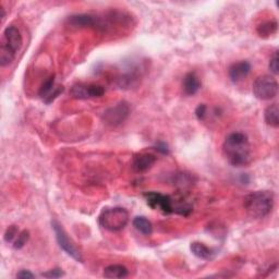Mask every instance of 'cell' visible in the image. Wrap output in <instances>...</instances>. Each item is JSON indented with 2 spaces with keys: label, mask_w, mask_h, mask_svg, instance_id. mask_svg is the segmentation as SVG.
<instances>
[{
  "label": "cell",
  "mask_w": 279,
  "mask_h": 279,
  "mask_svg": "<svg viewBox=\"0 0 279 279\" xmlns=\"http://www.w3.org/2000/svg\"><path fill=\"white\" fill-rule=\"evenodd\" d=\"M42 276L46 277V278H60L64 276V271L60 268H53V269L46 271V273H43Z\"/></svg>",
  "instance_id": "603a6c76"
},
{
  "label": "cell",
  "mask_w": 279,
  "mask_h": 279,
  "mask_svg": "<svg viewBox=\"0 0 279 279\" xmlns=\"http://www.w3.org/2000/svg\"><path fill=\"white\" fill-rule=\"evenodd\" d=\"M30 239V233L28 230H22V231H20L18 237L16 238V240L15 242L12 243V247L19 250V249H22L26 243H28Z\"/></svg>",
  "instance_id": "ffe728a7"
},
{
  "label": "cell",
  "mask_w": 279,
  "mask_h": 279,
  "mask_svg": "<svg viewBox=\"0 0 279 279\" xmlns=\"http://www.w3.org/2000/svg\"><path fill=\"white\" fill-rule=\"evenodd\" d=\"M190 250H191L192 254L194 256L199 257V258H201V260H204V261L212 260V258L216 254V252L213 249H210L207 246H205L204 243L197 242V241L191 243V246H190Z\"/></svg>",
  "instance_id": "4fadbf2b"
},
{
  "label": "cell",
  "mask_w": 279,
  "mask_h": 279,
  "mask_svg": "<svg viewBox=\"0 0 279 279\" xmlns=\"http://www.w3.org/2000/svg\"><path fill=\"white\" fill-rule=\"evenodd\" d=\"M269 70L271 73H274L275 76H277L278 74V51L276 50L274 53H273V56L270 57V60H269Z\"/></svg>",
  "instance_id": "7402d4cb"
},
{
  "label": "cell",
  "mask_w": 279,
  "mask_h": 279,
  "mask_svg": "<svg viewBox=\"0 0 279 279\" xmlns=\"http://www.w3.org/2000/svg\"><path fill=\"white\" fill-rule=\"evenodd\" d=\"M156 149L161 154H168V147L165 143H158L157 146H156Z\"/></svg>",
  "instance_id": "484cf974"
},
{
  "label": "cell",
  "mask_w": 279,
  "mask_h": 279,
  "mask_svg": "<svg viewBox=\"0 0 279 279\" xmlns=\"http://www.w3.org/2000/svg\"><path fill=\"white\" fill-rule=\"evenodd\" d=\"M129 222V213L126 208L110 207L105 208L98 216V224L104 229L116 233L125 229Z\"/></svg>",
  "instance_id": "277c9868"
},
{
  "label": "cell",
  "mask_w": 279,
  "mask_h": 279,
  "mask_svg": "<svg viewBox=\"0 0 279 279\" xmlns=\"http://www.w3.org/2000/svg\"><path fill=\"white\" fill-rule=\"evenodd\" d=\"M104 93H105V88L98 84L79 83V84H74L70 90V95L76 99L101 97L104 95Z\"/></svg>",
  "instance_id": "9c48e42d"
},
{
  "label": "cell",
  "mask_w": 279,
  "mask_h": 279,
  "mask_svg": "<svg viewBox=\"0 0 279 279\" xmlns=\"http://www.w3.org/2000/svg\"><path fill=\"white\" fill-rule=\"evenodd\" d=\"M19 228L17 226H10L7 228L6 233H5V241L7 243H13L16 240V238L19 235Z\"/></svg>",
  "instance_id": "44dd1931"
},
{
  "label": "cell",
  "mask_w": 279,
  "mask_h": 279,
  "mask_svg": "<svg viewBox=\"0 0 279 279\" xmlns=\"http://www.w3.org/2000/svg\"><path fill=\"white\" fill-rule=\"evenodd\" d=\"M206 110H207V107L204 104H201V105L197 106V108L195 109L196 118L199 120H203L204 117H205V115H206Z\"/></svg>",
  "instance_id": "cb8c5ba5"
},
{
  "label": "cell",
  "mask_w": 279,
  "mask_h": 279,
  "mask_svg": "<svg viewBox=\"0 0 279 279\" xmlns=\"http://www.w3.org/2000/svg\"><path fill=\"white\" fill-rule=\"evenodd\" d=\"M133 227L137 229L139 233L144 236H149L153 233V225L149 221L146 217L144 216H138L135 217L132 221Z\"/></svg>",
  "instance_id": "2e32d148"
},
{
  "label": "cell",
  "mask_w": 279,
  "mask_h": 279,
  "mask_svg": "<svg viewBox=\"0 0 279 279\" xmlns=\"http://www.w3.org/2000/svg\"><path fill=\"white\" fill-rule=\"evenodd\" d=\"M274 194L270 191H255L244 197V208L253 218H264L273 209Z\"/></svg>",
  "instance_id": "3957f363"
},
{
  "label": "cell",
  "mask_w": 279,
  "mask_h": 279,
  "mask_svg": "<svg viewBox=\"0 0 279 279\" xmlns=\"http://www.w3.org/2000/svg\"><path fill=\"white\" fill-rule=\"evenodd\" d=\"M251 71V65L248 61H239L229 68V78L234 83L246 79Z\"/></svg>",
  "instance_id": "8fae6325"
},
{
  "label": "cell",
  "mask_w": 279,
  "mask_h": 279,
  "mask_svg": "<svg viewBox=\"0 0 279 279\" xmlns=\"http://www.w3.org/2000/svg\"><path fill=\"white\" fill-rule=\"evenodd\" d=\"M56 90L57 87H55V76H50L43 83V85L40 86L38 95L44 99L46 104H48L50 97L52 96V94L56 92Z\"/></svg>",
  "instance_id": "9a60e30c"
},
{
  "label": "cell",
  "mask_w": 279,
  "mask_h": 279,
  "mask_svg": "<svg viewBox=\"0 0 279 279\" xmlns=\"http://www.w3.org/2000/svg\"><path fill=\"white\" fill-rule=\"evenodd\" d=\"M22 44L23 39L21 32L17 26H7L3 33L2 45H0V65L2 67L10 65L16 59Z\"/></svg>",
  "instance_id": "7a4b0ae2"
},
{
  "label": "cell",
  "mask_w": 279,
  "mask_h": 279,
  "mask_svg": "<svg viewBox=\"0 0 279 279\" xmlns=\"http://www.w3.org/2000/svg\"><path fill=\"white\" fill-rule=\"evenodd\" d=\"M129 114H130V106L127 101H120L117 105L108 108L103 115V119L107 125L117 127L128 118Z\"/></svg>",
  "instance_id": "ba28073f"
},
{
  "label": "cell",
  "mask_w": 279,
  "mask_h": 279,
  "mask_svg": "<svg viewBox=\"0 0 279 279\" xmlns=\"http://www.w3.org/2000/svg\"><path fill=\"white\" fill-rule=\"evenodd\" d=\"M200 88H201V81L196 77V74L193 72L187 73L185 78H183V82H182L183 93L188 95V96H192V95H195L197 92H199Z\"/></svg>",
  "instance_id": "7c38bea8"
},
{
  "label": "cell",
  "mask_w": 279,
  "mask_h": 279,
  "mask_svg": "<svg viewBox=\"0 0 279 279\" xmlns=\"http://www.w3.org/2000/svg\"><path fill=\"white\" fill-rule=\"evenodd\" d=\"M147 205L153 209H159L164 214H173L174 210V199L169 195H164L158 192H146L144 193Z\"/></svg>",
  "instance_id": "52a82bcc"
},
{
  "label": "cell",
  "mask_w": 279,
  "mask_h": 279,
  "mask_svg": "<svg viewBox=\"0 0 279 279\" xmlns=\"http://www.w3.org/2000/svg\"><path fill=\"white\" fill-rule=\"evenodd\" d=\"M278 105L273 104L269 105L264 111V119L265 122L271 128H278L279 126V118H278Z\"/></svg>",
  "instance_id": "e0dca14e"
},
{
  "label": "cell",
  "mask_w": 279,
  "mask_h": 279,
  "mask_svg": "<svg viewBox=\"0 0 279 279\" xmlns=\"http://www.w3.org/2000/svg\"><path fill=\"white\" fill-rule=\"evenodd\" d=\"M35 277V275H34L33 273H31L30 270H25V269H22V270H20L19 273L17 274V278H34Z\"/></svg>",
  "instance_id": "d4e9b609"
},
{
  "label": "cell",
  "mask_w": 279,
  "mask_h": 279,
  "mask_svg": "<svg viewBox=\"0 0 279 279\" xmlns=\"http://www.w3.org/2000/svg\"><path fill=\"white\" fill-rule=\"evenodd\" d=\"M277 22L276 21H267L257 26V34L263 38H267L277 32Z\"/></svg>",
  "instance_id": "d6986e66"
},
{
  "label": "cell",
  "mask_w": 279,
  "mask_h": 279,
  "mask_svg": "<svg viewBox=\"0 0 279 279\" xmlns=\"http://www.w3.org/2000/svg\"><path fill=\"white\" fill-rule=\"evenodd\" d=\"M157 160L156 156L149 153H140L133 157L132 167L134 172L137 173H145L148 169H151L153 165Z\"/></svg>",
  "instance_id": "30bf717a"
},
{
  "label": "cell",
  "mask_w": 279,
  "mask_h": 279,
  "mask_svg": "<svg viewBox=\"0 0 279 279\" xmlns=\"http://www.w3.org/2000/svg\"><path fill=\"white\" fill-rule=\"evenodd\" d=\"M129 274L127 267L119 264L109 265L104 269V276L106 278H125Z\"/></svg>",
  "instance_id": "ac0fdd59"
},
{
  "label": "cell",
  "mask_w": 279,
  "mask_h": 279,
  "mask_svg": "<svg viewBox=\"0 0 279 279\" xmlns=\"http://www.w3.org/2000/svg\"><path fill=\"white\" fill-rule=\"evenodd\" d=\"M222 151L229 164L235 167L247 166L251 161V145L247 134L234 132L222 144Z\"/></svg>",
  "instance_id": "6da1fadb"
},
{
  "label": "cell",
  "mask_w": 279,
  "mask_h": 279,
  "mask_svg": "<svg viewBox=\"0 0 279 279\" xmlns=\"http://www.w3.org/2000/svg\"><path fill=\"white\" fill-rule=\"evenodd\" d=\"M69 22L73 26H80V28H92V26L99 25L97 19L90 15L73 16L69 19Z\"/></svg>",
  "instance_id": "5bb4252c"
},
{
  "label": "cell",
  "mask_w": 279,
  "mask_h": 279,
  "mask_svg": "<svg viewBox=\"0 0 279 279\" xmlns=\"http://www.w3.org/2000/svg\"><path fill=\"white\" fill-rule=\"evenodd\" d=\"M254 96L261 100H269L277 96L278 93V82L271 76H261L258 77L253 85H252Z\"/></svg>",
  "instance_id": "5b68a950"
},
{
  "label": "cell",
  "mask_w": 279,
  "mask_h": 279,
  "mask_svg": "<svg viewBox=\"0 0 279 279\" xmlns=\"http://www.w3.org/2000/svg\"><path fill=\"white\" fill-rule=\"evenodd\" d=\"M51 227L53 229V233H55L56 240L59 244V247L63 249L68 255H70L73 260H76L78 262H82L83 261L82 255H81L79 250L77 249L76 246H74V243L71 241L70 238L68 237L63 226H61L58 221L52 220Z\"/></svg>",
  "instance_id": "8992f818"
}]
</instances>
